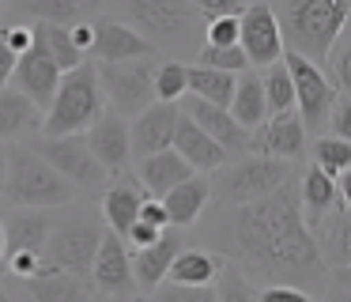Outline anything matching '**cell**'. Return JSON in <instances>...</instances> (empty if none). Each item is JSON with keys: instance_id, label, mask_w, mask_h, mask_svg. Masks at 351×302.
I'll return each instance as SVG.
<instances>
[{"instance_id": "1", "label": "cell", "mask_w": 351, "mask_h": 302, "mask_svg": "<svg viewBox=\"0 0 351 302\" xmlns=\"http://www.w3.org/2000/svg\"><path fill=\"white\" fill-rule=\"evenodd\" d=\"M230 253L268 276H321V242L302 216L295 178L276 193L230 208Z\"/></svg>"}, {"instance_id": "2", "label": "cell", "mask_w": 351, "mask_h": 302, "mask_svg": "<svg viewBox=\"0 0 351 302\" xmlns=\"http://www.w3.org/2000/svg\"><path fill=\"white\" fill-rule=\"evenodd\" d=\"M276 19L283 30V45L291 53L325 65L351 19V0H280Z\"/></svg>"}, {"instance_id": "3", "label": "cell", "mask_w": 351, "mask_h": 302, "mask_svg": "<svg viewBox=\"0 0 351 302\" xmlns=\"http://www.w3.org/2000/svg\"><path fill=\"white\" fill-rule=\"evenodd\" d=\"M80 189L42 155L38 148H8V181L4 200L16 208H64Z\"/></svg>"}, {"instance_id": "4", "label": "cell", "mask_w": 351, "mask_h": 302, "mask_svg": "<svg viewBox=\"0 0 351 302\" xmlns=\"http://www.w3.org/2000/svg\"><path fill=\"white\" fill-rule=\"evenodd\" d=\"M106 110V91L99 80V65L91 57L80 68L61 76V87L53 95V106L42 117V136H76L99 121V113Z\"/></svg>"}, {"instance_id": "5", "label": "cell", "mask_w": 351, "mask_h": 302, "mask_svg": "<svg viewBox=\"0 0 351 302\" xmlns=\"http://www.w3.org/2000/svg\"><path fill=\"white\" fill-rule=\"evenodd\" d=\"M291 178H295V163L272 159V155H250V159H238V163L223 166L219 178L212 181V196L219 204L234 208V204H250V200L276 193Z\"/></svg>"}, {"instance_id": "6", "label": "cell", "mask_w": 351, "mask_h": 302, "mask_svg": "<svg viewBox=\"0 0 351 302\" xmlns=\"http://www.w3.org/2000/svg\"><path fill=\"white\" fill-rule=\"evenodd\" d=\"M121 12V23L136 27L155 45H185L197 30V4L193 0H110Z\"/></svg>"}, {"instance_id": "7", "label": "cell", "mask_w": 351, "mask_h": 302, "mask_svg": "<svg viewBox=\"0 0 351 302\" xmlns=\"http://www.w3.org/2000/svg\"><path fill=\"white\" fill-rule=\"evenodd\" d=\"M283 60H287L291 68V80H295V110L298 117H302L306 132H317L328 125V117H332V106H336V83L325 76V68L313 65V60H306L302 53H283Z\"/></svg>"}, {"instance_id": "8", "label": "cell", "mask_w": 351, "mask_h": 302, "mask_svg": "<svg viewBox=\"0 0 351 302\" xmlns=\"http://www.w3.org/2000/svg\"><path fill=\"white\" fill-rule=\"evenodd\" d=\"M155 60H121V65H99V80L106 91V102L125 117H136L155 102Z\"/></svg>"}, {"instance_id": "9", "label": "cell", "mask_w": 351, "mask_h": 302, "mask_svg": "<svg viewBox=\"0 0 351 302\" xmlns=\"http://www.w3.org/2000/svg\"><path fill=\"white\" fill-rule=\"evenodd\" d=\"M99 242H102V231L91 223V219H72V223H61L53 226L46 249V264L61 272H76V276H91V261L99 253Z\"/></svg>"}, {"instance_id": "10", "label": "cell", "mask_w": 351, "mask_h": 302, "mask_svg": "<svg viewBox=\"0 0 351 302\" xmlns=\"http://www.w3.org/2000/svg\"><path fill=\"white\" fill-rule=\"evenodd\" d=\"M38 151L72 181L76 189H102L106 185V166L95 159L91 143H87V132H76V136H46L38 143Z\"/></svg>"}, {"instance_id": "11", "label": "cell", "mask_w": 351, "mask_h": 302, "mask_svg": "<svg viewBox=\"0 0 351 302\" xmlns=\"http://www.w3.org/2000/svg\"><path fill=\"white\" fill-rule=\"evenodd\" d=\"M238 23H242L238 45L245 49V57H250L253 68H268V65H276V60H283L287 45H283V30H280V19H276V8L245 4L242 15H238Z\"/></svg>"}, {"instance_id": "12", "label": "cell", "mask_w": 351, "mask_h": 302, "mask_svg": "<svg viewBox=\"0 0 351 302\" xmlns=\"http://www.w3.org/2000/svg\"><path fill=\"white\" fill-rule=\"evenodd\" d=\"M38 38V34H34ZM61 68H57V60L49 57V49L42 42H34L31 53H23V57L16 60V72H12V87L23 91L27 98H31L34 106H38L42 113L53 106V95L57 87H61Z\"/></svg>"}, {"instance_id": "13", "label": "cell", "mask_w": 351, "mask_h": 302, "mask_svg": "<svg viewBox=\"0 0 351 302\" xmlns=\"http://www.w3.org/2000/svg\"><path fill=\"white\" fill-rule=\"evenodd\" d=\"M91 283L99 287L106 299L136 291V272H132V257H129V249H125L121 234H114V231L102 234L99 253H95V261H91Z\"/></svg>"}, {"instance_id": "14", "label": "cell", "mask_w": 351, "mask_h": 302, "mask_svg": "<svg viewBox=\"0 0 351 302\" xmlns=\"http://www.w3.org/2000/svg\"><path fill=\"white\" fill-rule=\"evenodd\" d=\"M87 143H91L95 159H99L110 174H125V166H129V159H132V128H129V121H125V113H117L114 106H106V110L99 113V121L87 128Z\"/></svg>"}, {"instance_id": "15", "label": "cell", "mask_w": 351, "mask_h": 302, "mask_svg": "<svg viewBox=\"0 0 351 302\" xmlns=\"http://www.w3.org/2000/svg\"><path fill=\"white\" fill-rule=\"evenodd\" d=\"M182 110L189 113L208 136H215L230 155H245V151H253V128L238 125L234 113H230L227 106H215V102H204V98H197V95H185Z\"/></svg>"}, {"instance_id": "16", "label": "cell", "mask_w": 351, "mask_h": 302, "mask_svg": "<svg viewBox=\"0 0 351 302\" xmlns=\"http://www.w3.org/2000/svg\"><path fill=\"white\" fill-rule=\"evenodd\" d=\"M253 151H257V155L298 163V159L306 155V125H302V117H298V110L272 113L268 121H261V125L253 128Z\"/></svg>"}, {"instance_id": "17", "label": "cell", "mask_w": 351, "mask_h": 302, "mask_svg": "<svg viewBox=\"0 0 351 302\" xmlns=\"http://www.w3.org/2000/svg\"><path fill=\"white\" fill-rule=\"evenodd\" d=\"M159 45L152 38H144L136 27L121 19H102L95 23V60L99 65H121V60H140V57H155Z\"/></svg>"}, {"instance_id": "18", "label": "cell", "mask_w": 351, "mask_h": 302, "mask_svg": "<svg viewBox=\"0 0 351 302\" xmlns=\"http://www.w3.org/2000/svg\"><path fill=\"white\" fill-rule=\"evenodd\" d=\"M178 117H182V102H152L144 113H136L132 121V155L144 159L155 151L174 148V132H178Z\"/></svg>"}, {"instance_id": "19", "label": "cell", "mask_w": 351, "mask_h": 302, "mask_svg": "<svg viewBox=\"0 0 351 302\" xmlns=\"http://www.w3.org/2000/svg\"><path fill=\"white\" fill-rule=\"evenodd\" d=\"M174 151L185 159V163L193 166L197 174H208V170H223V166L230 163V151L223 148L215 136H208L204 128L197 125V121L189 117V113L182 110V117H178V132H174Z\"/></svg>"}, {"instance_id": "20", "label": "cell", "mask_w": 351, "mask_h": 302, "mask_svg": "<svg viewBox=\"0 0 351 302\" xmlns=\"http://www.w3.org/2000/svg\"><path fill=\"white\" fill-rule=\"evenodd\" d=\"M178 253H182V234L170 231V226L159 234V242L132 249V272H136V287L155 291V287H159L162 279L170 276V264H174Z\"/></svg>"}, {"instance_id": "21", "label": "cell", "mask_w": 351, "mask_h": 302, "mask_svg": "<svg viewBox=\"0 0 351 302\" xmlns=\"http://www.w3.org/2000/svg\"><path fill=\"white\" fill-rule=\"evenodd\" d=\"M298 196H302V216H306V223L313 226V234H317V226L343 204L340 200V181H336L332 174H325L317 163L298 178Z\"/></svg>"}, {"instance_id": "22", "label": "cell", "mask_w": 351, "mask_h": 302, "mask_svg": "<svg viewBox=\"0 0 351 302\" xmlns=\"http://www.w3.org/2000/svg\"><path fill=\"white\" fill-rule=\"evenodd\" d=\"M147 189L136 185V178H117L114 185L102 193V219H106V226L114 234H129V226L140 219V204L147 200Z\"/></svg>"}, {"instance_id": "23", "label": "cell", "mask_w": 351, "mask_h": 302, "mask_svg": "<svg viewBox=\"0 0 351 302\" xmlns=\"http://www.w3.org/2000/svg\"><path fill=\"white\" fill-rule=\"evenodd\" d=\"M193 166L185 163L182 155H178L174 148H167V151H155V155H144L136 163V178L144 181V189L152 196H167L170 189L178 185V181H185V178H193Z\"/></svg>"}, {"instance_id": "24", "label": "cell", "mask_w": 351, "mask_h": 302, "mask_svg": "<svg viewBox=\"0 0 351 302\" xmlns=\"http://www.w3.org/2000/svg\"><path fill=\"white\" fill-rule=\"evenodd\" d=\"M208 200H212V181H208L204 174H193V178L178 181V185L162 196L170 226H193L200 216H204Z\"/></svg>"}, {"instance_id": "25", "label": "cell", "mask_w": 351, "mask_h": 302, "mask_svg": "<svg viewBox=\"0 0 351 302\" xmlns=\"http://www.w3.org/2000/svg\"><path fill=\"white\" fill-rule=\"evenodd\" d=\"M230 113H234L238 125L257 128L261 121H268V98H265V80H261V68H245L238 72V87L230 98Z\"/></svg>"}, {"instance_id": "26", "label": "cell", "mask_w": 351, "mask_h": 302, "mask_svg": "<svg viewBox=\"0 0 351 302\" xmlns=\"http://www.w3.org/2000/svg\"><path fill=\"white\" fill-rule=\"evenodd\" d=\"M27 291H31L34 302H91V287L84 283V276L61 272V268L31 276L27 279Z\"/></svg>"}, {"instance_id": "27", "label": "cell", "mask_w": 351, "mask_h": 302, "mask_svg": "<svg viewBox=\"0 0 351 302\" xmlns=\"http://www.w3.org/2000/svg\"><path fill=\"white\" fill-rule=\"evenodd\" d=\"M4 234H8V249L19 253V249H46L49 234H53V223H49L46 211H12L4 219Z\"/></svg>"}, {"instance_id": "28", "label": "cell", "mask_w": 351, "mask_h": 302, "mask_svg": "<svg viewBox=\"0 0 351 302\" xmlns=\"http://www.w3.org/2000/svg\"><path fill=\"white\" fill-rule=\"evenodd\" d=\"M317 242H321V257L325 264H351V208H336L325 223L317 226Z\"/></svg>"}, {"instance_id": "29", "label": "cell", "mask_w": 351, "mask_h": 302, "mask_svg": "<svg viewBox=\"0 0 351 302\" xmlns=\"http://www.w3.org/2000/svg\"><path fill=\"white\" fill-rule=\"evenodd\" d=\"M38 113H42V110L23 95V91L4 87V91H0V140H12V136L27 132V128L42 125Z\"/></svg>"}, {"instance_id": "30", "label": "cell", "mask_w": 351, "mask_h": 302, "mask_svg": "<svg viewBox=\"0 0 351 302\" xmlns=\"http://www.w3.org/2000/svg\"><path fill=\"white\" fill-rule=\"evenodd\" d=\"M219 272H223V257L208 253V249H185L182 246V253L174 257L167 279H174V283H197L200 287V283H215Z\"/></svg>"}, {"instance_id": "31", "label": "cell", "mask_w": 351, "mask_h": 302, "mask_svg": "<svg viewBox=\"0 0 351 302\" xmlns=\"http://www.w3.org/2000/svg\"><path fill=\"white\" fill-rule=\"evenodd\" d=\"M234 87H238V76L234 72L208 68V65H189V95L204 98V102H215V106H227V110H230Z\"/></svg>"}, {"instance_id": "32", "label": "cell", "mask_w": 351, "mask_h": 302, "mask_svg": "<svg viewBox=\"0 0 351 302\" xmlns=\"http://www.w3.org/2000/svg\"><path fill=\"white\" fill-rule=\"evenodd\" d=\"M34 34H38V42L49 49V57L57 60V68H61V72H72V68H80L87 60L84 53L76 49L69 27H61V23H34Z\"/></svg>"}, {"instance_id": "33", "label": "cell", "mask_w": 351, "mask_h": 302, "mask_svg": "<svg viewBox=\"0 0 351 302\" xmlns=\"http://www.w3.org/2000/svg\"><path fill=\"white\" fill-rule=\"evenodd\" d=\"M261 80H265L268 117H272V113H287V110H295V80H291L287 60H276V65H268L265 72H261Z\"/></svg>"}, {"instance_id": "34", "label": "cell", "mask_w": 351, "mask_h": 302, "mask_svg": "<svg viewBox=\"0 0 351 302\" xmlns=\"http://www.w3.org/2000/svg\"><path fill=\"white\" fill-rule=\"evenodd\" d=\"M19 12L31 15L34 23H61V27H72V23L84 19L87 8L80 0H19Z\"/></svg>"}, {"instance_id": "35", "label": "cell", "mask_w": 351, "mask_h": 302, "mask_svg": "<svg viewBox=\"0 0 351 302\" xmlns=\"http://www.w3.org/2000/svg\"><path fill=\"white\" fill-rule=\"evenodd\" d=\"M189 95V65L159 60L155 68V102H182Z\"/></svg>"}, {"instance_id": "36", "label": "cell", "mask_w": 351, "mask_h": 302, "mask_svg": "<svg viewBox=\"0 0 351 302\" xmlns=\"http://www.w3.org/2000/svg\"><path fill=\"white\" fill-rule=\"evenodd\" d=\"M313 163H317L325 174L340 178V174L351 166V140H343V136H336V132L317 136V143H313Z\"/></svg>"}, {"instance_id": "37", "label": "cell", "mask_w": 351, "mask_h": 302, "mask_svg": "<svg viewBox=\"0 0 351 302\" xmlns=\"http://www.w3.org/2000/svg\"><path fill=\"white\" fill-rule=\"evenodd\" d=\"M215 299L219 302H261V291L230 261H223V272L215 279Z\"/></svg>"}, {"instance_id": "38", "label": "cell", "mask_w": 351, "mask_h": 302, "mask_svg": "<svg viewBox=\"0 0 351 302\" xmlns=\"http://www.w3.org/2000/svg\"><path fill=\"white\" fill-rule=\"evenodd\" d=\"M152 302H219L215 299V283H174V279H162L152 291Z\"/></svg>"}, {"instance_id": "39", "label": "cell", "mask_w": 351, "mask_h": 302, "mask_svg": "<svg viewBox=\"0 0 351 302\" xmlns=\"http://www.w3.org/2000/svg\"><path fill=\"white\" fill-rule=\"evenodd\" d=\"M197 65H208V68H223V72H245L250 65V57H245L242 45H200L197 53Z\"/></svg>"}, {"instance_id": "40", "label": "cell", "mask_w": 351, "mask_h": 302, "mask_svg": "<svg viewBox=\"0 0 351 302\" xmlns=\"http://www.w3.org/2000/svg\"><path fill=\"white\" fill-rule=\"evenodd\" d=\"M238 38H242L238 15H215V19H208L204 45H238Z\"/></svg>"}, {"instance_id": "41", "label": "cell", "mask_w": 351, "mask_h": 302, "mask_svg": "<svg viewBox=\"0 0 351 302\" xmlns=\"http://www.w3.org/2000/svg\"><path fill=\"white\" fill-rule=\"evenodd\" d=\"M8 268H12V276L31 279V276H38V272L46 268V257H42L38 249H19V253L8 257Z\"/></svg>"}, {"instance_id": "42", "label": "cell", "mask_w": 351, "mask_h": 302, "mask_svg": "<svg viewBox=\"0 0 351 302\" xmlns=\"http://www.w3.org/2000/svg\"><path fill=\"white\" fill-rule=\"evenodd\" d=\"M332 76L328 80L336 83V91H348L351 95V42H343L340 49H332Z\"/></svg>"}, {"instance_id": "43", "label": "cell", "mask_w": 351, "mask_h": 302, "mask_svg": "<svg viewBox=\"0 0 351 302\" xmlns=\"http://www.w3.org/2000/svg\"><path fill=\"white\" fill-rule=\"evenodd\" d=\"M261 302H313V294L295 283H268L261 287Z\"/></svg>"}, {"instance_id": "44", "label": "cell", "mask_w": 351, "mask_h": 302, "mask_svg": "<svg viewBox=\"0 0 351 302\" xmlns=\"http://www.w3.org/2000/svg\"><path fill=\"white\" fill-rule=\"evenodd\" d=\"M0 34H4V42H8V49L16 53V57H23V53L34 49V27H0Z\"/></svg>"}, {"instance_id": "45", "label": "cell", "mask_w": 351, "mask_h": 302, "mask_svg": "<svg viewBox=\"0 0 351 302\" xmlns=\"http://www.w3.org/2000/svg\"><path fill=\"white\" fill-rule=\"evenodd\" d=\"M328 128H332L336 136H343V140H351V95L348 98H336L332 117H328Z\"/></svg>"}, {"instance_id": "46", "label": "cell", "mask_w": 351, "mask_h": 302, "mask_svg": "<svg viewBox=\"0 0 351 302\" xmlns=\"http://www.w3.org/2000/svg\"><path fill=\"white\" fill-rule=\"evenodd\" d=\"M193 4H197L200 15L215 19V15H242L245 0H193Z\"/></svg>"}, {"instance_id": "47", "label": "cell", "mask_w": 351, "mask_h": 302, "mask_svg": "<svg viewBox=\"0 0 351 302\" xmlns=\"http://www.w3.org/2000/svg\"><path fill=\"white\" fill-rule=\"evenodd\" d=\"M140 219L152 226H159V231H167L170 226V216H167V204H162V196H147L144 204H140Z\"/></svg>"}, {"instance_id": "48", "label": "cell", "mask_w": 351, "mask_h": 302, "mask_svg": "<svg viewBox=\"0 0 351 302\" xmlns=\"http://www.w3.org/2000/svg\"><path fill=\"white\" fill-rule=\"evenodd\" d=\"M69 34H72V42H76V49L84 53V57H95V23H72L69 27Z\"/></svg>"}, {"instance_id": "49", "label": "cell", "mask_w": 351, "mask_h": 302, "mask_svg": "<svg viewBox=\"0 0 351 302\" xmlns=\"http://www.w3.org/2000/svg\"><path fill=\"white\" fill-rule=\"evenodd\" d=\"M159 226H152V223H144V219H136V223L129 226V234H125V242H132V246H152V242H159Z\"/></svg>"}, {"instance_id": "50", "label": "cell", "mask_w": 351, "mask_h": 302, "mask_svg": "<svg viewBox=\"0 0 351 302\" xmlns=\"http://www.w3.org/2000/svg\"><path fill=\"white\" fill-rule=\"evenodd\" d=\"M16 60H19V57L8 49V42H4V34H0V91H4V87L12 83V72H16Z\"/></svg>"}, {"instance_id": "51", "label": "cell", "mask_w": 351, "mask_h": 302, "mask_svg": "<svg viewBox=\"0 0 351 302\" xmlns=\"http://www.w3.org/2000/svg\"><path fill=\"white\" fill-rule=\"evenodd\" d=\"M332 283L343 287V291H351V264H336V268H332Z\"/></svg>"}, {"instance_id": "52", "label": "cell", "mask_w": 351, "mask_h": 302, "mask_svg": "<svg viewBox=\"0 0 351 302\" xmlns=\"http://www.w3.org/2000/svg\"><path fill=\"white\" fill-rule=\"evenodd\" d=\"M336 181H340V200H343V208H351V166H348V170H343Z\"/></svg>"}, {"instance_id": "53", "label": "cell", "mask_w": 351, "mask_h": 302, "mask_svg": "<svg viewBox=\"0 0 351 302\" xmlns=\"http://www.w3.org/2000/svg\"><path fill=\"white\" fill-rule=\"evenodd\" d=\"M4 181H8V148H0V196H4Z\"/></svg>"}, {"instance_id": "54", "label": "cell", "mask_w": 351, "mask_h": 302, "mask_svg": "<svg viewBox=\"0 0 351 302\" xmlns=\"http://www.w3.org/2000/svg\"><path fill=\"white\" fill-rule=\"evenodd\" d=\"M325 302H351V291H343V287H336L332 283V291H328V299Z\"/></svg>"}, {"instance_id": "55", "label": "cell", "mask_w": 351, "mask_h": 302, "mask_svg": "<svg viewBox=\"0 0 351 302\" xmlns=\"http://www.w3.org/2000/svg\"><path fill=\"white\" fill-rule=\"evenodd\" d=\"M110 302H152V299H144V294H114Z\"/></svg>"}, {"instance_id": "56", "label": "cell", "mask_w": 351, "mask_h": 302, "mask_svg": "<svg viewBox=\"0 0 351 302\" xmlns=\"http://www.w3.org/2000/svg\"><path fill=\"white\" fill-rule=\"evenodd\" d=\"M4 253H8V234H4V219H0V261H4Z\"/></svg>"}, {"instance_id": "57", "label": "cell", "mask_w": 351, "mask_h": 302, "mask_svg": "<svg viewBox=\"0 0 351 302\" xmlns=\"http://www.w3.org/2000/svg\"><path fill=\"white\" fill-rule=\"evenodd\" d=\"M80 4H84V8H102L106 0H80Z\"/></svg>"}, {"instance_id": "58", "label": "cell", "mask_w": 351, "mask_h": 302, "mask_svg": "<svg viewBox=\"0 0 351 302\" xmlns=\"http://www.w3.org/2000/svg\"><path fill=\"white\" fill-rule=\"evenodd\" d=\"M0 302H12V294L4 291V279H0Z\"/></svg>"}]
</instances>
